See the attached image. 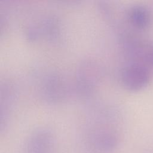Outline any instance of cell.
<instances>
[{"instance_id": "cell-1", "label": "cell", "mask_w": 153, "mask_h": 153, "mask_svg": "<svg viewBox=\"0 0 153 153\" xmlns=\"http://www.w3.org/2000/svg\"><path fill=\"white\" fill-rule=\"evenodd\" d=\"M94 126L89 130L86 140L88 153H111L115 149L118 137L112 128V111L104 107L96 109Z\"/></svg>"}, {"instance_id": "cell-2", "label": "cell", "mask_w": 153, "mask_h": 153, "mask_svg": "<svg viewBox=\"0 0 153 153\" xmlns=\"http://www.w3.org/2000/svg\"><path fill=\"white\" fill-rule=\"evenodd\" d=\"M100 66L95 60L86 59L81 62L76 72L75 90L82 97L92 96L100 78Z\"/></svg>"}, {"instance_id": "cell-3", "label": "cell", "mask_w": 153, "mask_h": 153, "mask_svg": "<svg viewBox=\"0 0 153 153\" xmlns=\"http://www.w3.org/2000/svg\"><path fill=\"white\" fill-rule=\"evenodd\" d=\"M70 86L66 78L59 73H50L45 76L41 85V95L51 103H58L69 96Z\"/></svg>"}, {"instance_id": "cell-4", "label": "cell", "mask_w": 153, "mask_h": 153, "mask_svg": "<svg viewBox=\"0 0 153 153\" xmlns=\"http://www.w3.org/2000/svg\"><path fill=\"white\" fill-rule=\"evenodd\" d=\"M150 79L148 68L136 62L126 65L121 71L123 86L130 91H139L145 87Z\"/></svg>"}, {"instance_id": "cell-5", "label": "cell", "mask_w": 153, "mask_h": 153, "mask_svg": "<svg viewBox=\"0 0 153 153\" xmlns=\"http://www.w3.org/2000/svg\"><path fill=\"white\" fill-rule=\"evenodd\" d=\"M54 139L50 130L41 128L33 131L29 137L27 153H51Z\"/></svg>"}, {"instance_id": "cell-6", "label": "cell", "mask_w": 153, "mask_h": 153, "mask_svg": "<svg viewBox=\"0 0 153 153\" xmlns=\"http://www.w3.org/2000/svg\"><path fill=\"white\" fill-rule=\"evenodd\" d=\"M14 88L11 84L5 82L1 87V130L5 128L8 120L10 111L13 106Z\"/></svg>"}, {"instance_id": "cell-7", "label": "cell", "mask_w": 153, "mask_h": 153, "mask_svg": "<svg viewBox=\"0 0 153 153\" xmlns=\"http://www.w3.org/2000/svg\"><path fill=\"white\" fill-rule=\"evenodd\" d=\"M127 20L133 27L137 29H145L150 24L151 16L149 11L141 5L131 7L126 13Z\"/></svg>"}]
</instances>
